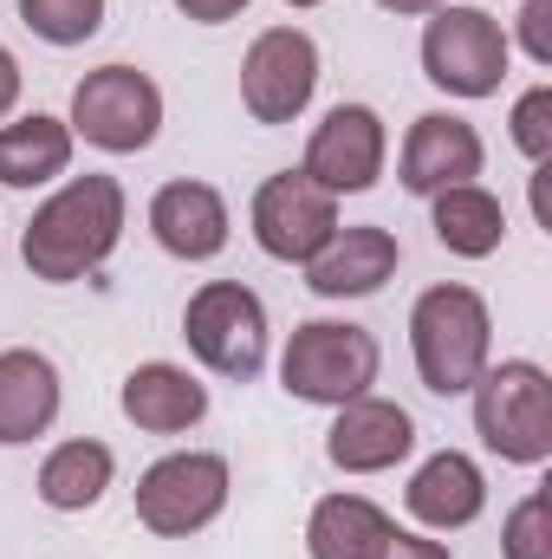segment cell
Segmentation results:
<instances>
[{"label": "cell", "mask_w": 552, "mask_h": 559, "mask_svg": "<svg viewBox=\"0 0 552 559\" xmlns=\"http://www.w3.org/2000/svg\"><path fill=\"white\" fill-rule=\"evenodd\" d=\"M501 559H552V521H547V488H533L507 527H501Z\"/></svg>", "instance_id": "24"}, {"label": "cell", "mask_w": 552, "mask_h": 559, "mask_svg": "<svg viewBox=\"0 0 552 559\" xmlns=\"http://www.w3.org/2000/svg\"><path fill=\"white\" fill-rule=\"evenodd\" d=\"M286 7H319V0H286Z\"/></svg>", "instance_id": "30"}, {"label": "cell", "mask_w": 552, "mask_h": 559, "mask_svg": "<svg viewBox=\"0 0 552 559\" xmlns=\"http://www.w3.org/2000/svg\"><path fill=\"white\" fill-rule=\"evenodd\" d=\"M475 436L514 468H540L552 455V378L533 358H507L475 378Z\"/></svg>", "instance_id": "4"}, {"label": "cell", "mask_w": 552, "mask_h": 559, "mask_svg": "<svg viewBox=\"0 0 552 559\" xmlns=\"http://www.w3.org/2000/svg\"><path fill=\"white\" fill-rule=\"evenodd\" d=\"M59 417V365L33 345L0 352V449L46 436Z\"/></svg>", "instance_id": "19"}, {"label": "cell", "mask_w": 552, "mask_h": 559, "mask_svg": "<svg viewBox=\"0 0 552 559\" xmlns=\"http://www.w3.org/2000/svg\"><path fill=\"white\" fill-rule=\"evenodd\" d=\"M429 202H435V241H442L448 254H461V261L501 254V241H507V209H501L481 182L442 189V195H429Z\"/></svg>", "instance_id": "22"}, {"label": "cell", "mask_w": 552, "mask_h": 559, "mask_svg": "<svg viewBox=\"0 0 552 559\" xmlns=\"http://www.w3.org/2000/svg\"><path fill=\"white\" fill-rule=\"evenodd\" d=\"M182 338L189 352L215 371V378H235V384H254L267 371V306L254 286L241 280H208L189 293L182 306Z\"/></svg>", "instance_id": "5"}, {"label": "cell", "mask_w": 552, "mask_h": 559, "mask_svg": "<svg viewBox=\"0 0 552 559\" xmlns=\"http://www.w3.org/2000/svg\"><path fill=\"white\" fill-rule=\"evenodd\" d=\"M195 26H221V20H235V13H248V0H176Z\"/></svg>", "instance_id": "27"}, {"label": "cell", "mask_w": 552, "mask_h": 559, "mask_svg": "<svg viewBox=\"0 0 552 559\" xmlns=\"http://www.w3.org/2000/svg\"><path fill=\"white\" fill-rule=\"evenodd\" d=\"M118 235H124V189H118V176H72L52 202L33 209V222L20 235V261L46 286H72V280L98 274L111 261Z\"/></svg>", "instance_id": "1"}, {"label": "cell", "mask_w": 552, "mask_h": 559, "mask_svg": "<svg viewBox=\"0 0 552 559\" xmlns=\"http://www.w3.org/2000/svg\"><path fill=\"white\" fill-rule=\"evenodd\" d=\"M13 105H20V59L0 46V124L13 118Z\"/></svg>", "instance_id": "28"}, {"label": "cell", "mask_w": 552, "mask_h": 559, "mask_svg": "<svg viewBox=\"0 0 552 559\" xmlns=\"http://www.w3.org/2000/svg\"><path fill=\"white\" fill-rule=\"evenodd\" d=\"M319 92V46L299 26H267L241 59V105L254 124H292Z\"/></svg>", "instance_id": "11"}, {"label": "cell", "mask_w": 552, "mask_h": 559, "mask_svg": "<svg viewBox=\"0 0 552 559\" xmlns=\"http://www.w3.org/2000/svg\"><path fill=\"white\" fill-rule=\"evenodd\" d=\"M20 20L46 46H85L105 26V0H20Z\"/></svg>", "instance_id": "23"}, {"label": "cell", "mask_w": 552, "mask_h": 559, "mask_svg": "<svg viewBox=\"0 0 552 559\" xmlns=\"http://www.w3.org/2000/svg\"><path fill=\"white\" fill-rule=\"evenodd\" d=\"M488 345H494V319L488 299L461 280L429 286L410 306V352H416V378L435 397H461L475 391V378L488 371Z\"/></svg>", "instance_id": "2"}, {"label": "cell", "mask_w": 552, "mask_h": 559, "mask_svg": "<svg viewBox=\"0 0 552 559\" xmlns=\"http://www.w3.org/2000/svg\"><path fill=\"white\" fill-rule=\"evenodd\" d=\"M416 449V423L404 404H391V397H351V404H338V417L325 429V455H332V468H345V475H384V468H397L404 455Z\"/></svg>", "instance_id": "13"}, {"label": "cell", "mask_w": 552, "mask_h": 559, "mask_svg": "<svg viewBox=\"0 0 552 559\" xmlns=\"http://www.w3.org/2000/svg\"><path fill=\"white\" fill-rule=\"evenodd\" d=\"M404 508H410L429 534H461V527L481 521V508H488V475L475 468V455H461V449H435V455L410 475Z\"/></svg>", "instance_id": "16"}, {"label": "cell", "mask_w": 552, "mask_h": 559, "mask_svg": "<svg viewBox=\"0 0 552 559\" xmlns=\"http://www.w3.org/2000/svg\"><path fill=\"white\" fill-rule=\"evenodd\" d=\"M305 554L312 559H455L442 540H422L397 527L377 501L364 495H325L305 521Z\"/></svg>", "instance_id": "10"}, {"label": "cell", "mask_w": 552, "mask_h": 559, "mask_svg": "<svg viewBox=\"0 0 552 559\" xmlns=\"http://www.w3.org/2000/svg\"><path fill=\"white\" fill-rule=\"evenodd\" d=\"M520 46L533 66H552V0H527L520 7Z\"/></svg>", "instance_id": "26"}, {"label": "cell", "mask_w": 552, "mask_h": 559, "mask_svg": "<svg viewBox=\"0 0 552 559\" xmlns=\"http://www.w3.org/2000/svg\"><path fill=\"white\" fill-rule=\"evenodd\" d=\"M65 124H72V138H85L92 150L131 156V150H149L156 131H163V92L137 66H98V72L79 79Z\"/></svg>", "instance_id": "7"}, {"label": "cell", "mask_w": 552, "mask_h": 559, "mask_svg": "<svg viewBox=\"0 0 552 559\" xmlns=\"http://www.w3.org/2000/svg\"><path fill=\"white\" fill-rule=\"evenodd\" d=\"M118 411L137 423L143 436H182V429H195V423L208 417V384L195 371H182V365L149 358V365H137L124 378Z\"/></svg>", "instance_id": "18"}, {"label": "cell", "mask_w": 552, "mask_h": 559, "mask_svg": "<svg viewBox=\"0 0 552 559\" xmlns=\"http://www.w3.org/2000/svg\"><path fill=\"white\" fill-rule=\"evenodd\" d=\"M384 13H404V20H416V13H435V7H448V0H377Z\"/></svg>", "instance_id": "29"}, {"label": "cell", "mask_w": 552, "mask_h": 559, "mask_svg": "<svg viewBox=\"0 0 552 559\" xmlns=\"http://www.w3.org/2000/svg\"><path fill=\"white\" fill-rule=\"evenodd\" d=\"M481 163H488V150H481V131H475L468 118H455V111H422L410 124V138H404L397 176H404L410 195H442V189L475 182Z\"/></svg>", "instance_id": "14"}, {"label": "cell", "mask_w": 552, "mask_h": 559, "mask_svg": "<svg viewBox=\"0 0 552 559\" xmlns=\"http://www.w3.org/2000/svg\"><path fill=\"white\" fill-rule=\"evenodd\" d=\"M514 150L527 163H547L552 156V85H533L520 105H514Z\"/></svg>", "instance_id": "25"}, {"label": "cell", "mask_w": 552, "mask_h": 559, "mask_svg": "<svg viewBox=\"0 0 552 559\" xmlns=\"http://www.w3.org/2000/svg\"><path fill=\"white\" fill-rule=\"evenodd\" d=\"M338 235V195L319 189L305 169H279L254 189V241L286 267H305Z\"/></svg>", "instance_id": "9"}, {"label": "cell", "mask_w": 552, "mask_h": 559, "mask_svg": "<svg viewBox=\"0 0 552 559\" xmlns=\"http://www.w3.org/2000/svg\"><path fill=\"white\" fill-rule=\"evenodd\" d=\"M228 508V462L215 449H176L137 475V521L156 540H189Z\"/></svg>", "instance_id": "8"}, {"label": "cell", "mask_w": 552, "mask_h": 559, "mask_svg": "<svg viewBox=\"0 0 552 559\" xmlns=\"http://www.w3.org/2000/svg\"><path fill=\"white\" fill-rule=\"evenodd\" d=\"M514 39L488 7H435L422 26V72L448 98H494L507 79Z\"/></svg>", "instance_id": "6"}, {"label": "cell", "mask_w": 552, "mask_h": 559, "mask_svg": "<svg viewBox=\"0 0 552 559\" xmlns=\"http://www.w3.org/2000/svg\"><path fill=\"white\" fill-rule=\"evenodd\" d=\"M377 365H384V352H377V338L364 325H351V319H305V325H292V338L279 352V384L299 404L338 411V404H351V397H364L377 384Z\"/></svg>", "instance_id": "3"}, {"label": "cell", "mask_w": 552, "mask_h": 559, "mask_svg": "<svg viewBox=\"0 0 552 559\" xmlns=\"http://www.w3.org/2000/svg\"><path fill=\"white\" fill-rule=\"evenodd\" d=\"M149 235L176 261H215L228 248V202L215 182H163L149 195Z\"/></svg>", "instance_id": "15"}, {"label": "cell", "mask_w": 552, "mask_h": 559, "mask_svg": "<svg viewBox=\"0 0 552 559\" xmlns=\"http://www.w3.org/2000/svg\"><path fill=\"white\" fill-rule=\"evenodd\" d=\"M72 169V124L65 118H20V124H0V182L7 189H39L52 176Z\"/></svg>", "instance_id": "21"}, {"label": "cell", "mask_w": 552, "mask_h": 559, "mask_svg": "<svg viewBox=\"0 0 552 559\" xmlns=\"http://www.w3.org/2000/svg\"><path fill=\"white\" fill-rule=\"evenodd\" d=\"M111 475H118V455H111L105 442H92V436L59 442V449L39 462V501H46L52 514H85V508L105 501Z\"/></svg>", "instance_id": "20"}, {"label": "cell", "mask_w": 552, "mask_h": 559, "mask_svg": "<svg viewBox=\"0 0 552 559\" xmlns=\"http://www.w3.org/2000/svg\"><path fill=\"white\" fill-rule=\"evenodd\" d=\"M384 156H391V131H384V118L371 105H332L319 118L312 143H305L299 169L332 195H364V189H377Z\"/></svg>", "instance_id": "12"}, {"label": "cell", "mask_w": 552, "mask_h": 559, "mask_svg": "<svg viewBox=\"0 0 552 559\" xmlns=\"http://www.w3.org/2000/svg\"><path fill=\"white\" fill-rule=\"evenodd\" d=\"M397 261H404V248H397L391 228H338L305 261V286L319 299H364V293H377L384 280L397 274Z\"/></svg>", "instance_id": "17"}]
</instances>
